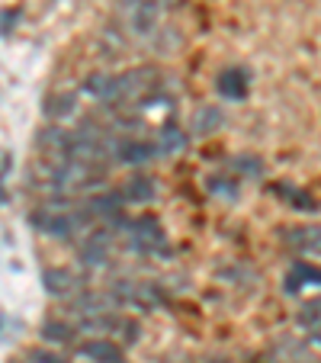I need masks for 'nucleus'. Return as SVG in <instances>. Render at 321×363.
Returning a JSON list of instances; mask_svg holds the SVG:
<instances>
[{
	"label": "nucleus",
	"instance_id": "obj_10",
	"mask_svg": "<svg viewBox=\"0 0 321 363\" xmlns=\"http://www.w3.org/2000/svg\"><path fill=\"white\" fill-rule=\"evenodd\" d=\"M219 94L225 96V100H244V94H247V74L241 68H228V71H222L219 74Z\"/></svg>",
	"mask_w": 321,
	"mask_h": 363
},
{
	"label": "nucleus",
	"instance_id": "obj_13",
	"mask_svg": "<svg viewBox=\"0 0 321 363\" xmlns=\"http://www.w3.org/2000/svg\"><path fill=\"white\" fill-rule=\"evenodd\" d=\"M154 196H157V180H151V177H135L123 186L125 203H151Z\"/></svg>",
	"mask_w": 321,
	"mask_h": 363
},
{
	"label": "nucleus",
	"instance_id": "obj_11",
	"mask_svg": "<svg viewBox=\"0 0 321 363\" xmlns=\"http://www.w3.org/2000/svg\"><path fill=\"white\" fill-rule=\"evenodd\" d=\"M77 335H81V331L74 328L71 318H48V322L42 325V337H45L48 344H71Z\"/></svg>",
	"mask_w": 321,
	"mask_h": 363
},
{
	"label": "nucleus",
	"instance_id": "obj_4",
	"mask_svg": "<svg viewBox=\"0 0 321 363\" xmlns=\"http://www.w3.org/2000/svg\"><path fill=\"white\" fill-rule=\"evenodd\" d=\"M77 251H81V264H87V267H106L113 257V235L110 232H84Z\"/></svg>",
	"mask_w": 321,
	"mask_h": 363
},
{
	"label": "nucleus",
	"instance_id": "obj_17",
	"mask_svg": "<svg viewBox=\"0 0 321 363\" xmlns=\"http://www.w3.org/2000/svg\"><path fill=\"white\" fill-rule=\"evenodd\" d=\"M276 193H280L286 203H293L299 213H315V199L308 196V193H302V190H295V186H289V184H283V186H276Z\"/></svg>",
	"mask_w": 321,
	"mask_h": 363
},
{
	"label": "nucleus",
	"instance_id": "obj_12",
	"mask_svg": "<svg viewBox=\"0 0 321 363\" xmlns=\"http://www.w3.org/2000/svg\"><path fill=\"white\" fill-rule=\"evenodd\" d=\"M84 90H87L96 103L113 106V96H116V77H113V74H94V77H87Z\"/></svg>",
	"mask_w": 321,
	"mask_h": 363
},
{
	"label": "nucleus",
	"instance_id": "obj_5",
	"mask_svg": "<svg viewBox=\"0 0 321 363\" xmlns=\"http://www.w3.org/2000/svg\"><path fill=\"white\" fill-rule=\"evenodd\" d=\"M42 283H45V293L55 296V299H74V296L84 293V280L68 267H52L42 274Z\"/></svg>",
	"mask_w": 321,
	"mask_h": 363
},
{
	"label": "nucleus",
	"instance_id": "obj_6",
	"mask_svg": "<svg viewBox=\"0 0 321 363\" xmlns=\"http://www.w3.org/2000/svg\"><path fill=\"white\" fill-rule=\"evenodd\" d=\"M154 155H157L154 142H142V138H125V142L113 145V158H116L119 164H129V167L148 164V161H154Z\"/></svg>",
	"mask_w": 321,
	"mask_h": 363
},
{
	"label": "nucleus",
	"instance_id": "obj_19",
	"mask_svg": "<svg viewBox=\"0 0 321 363\" xmlns=\"http://www.w3.org/2000/svg\"><path fill=\"white\" fill-rule=\"evenodd\" d=\"M26 357H29V363H68L62 354H55V350H45V347H33Z\"/></svg>",
	"mask_w": 321,
	"mask_h": 363
},
{
	"label": "nucleus",
	"instance_id": "obj_8",
	"mask_svg": "<svg viewBox=\"0 0 321 363\" xmlns=\"http://www.w3.org/2000/svg\"><path fill=\"white\" fill-rule=\"evenodd\" d=\"M286 245L295 247L299 254H308V257H321V225L293 228V232L286 235Z\"/></svg>",
	"mask_w": 321,
	"mask_h": 363
},
{
	"label": "nucleus",
	"instance_id": "obj_21",
	"mask_svg": "<svg viewBox=\"0 0 321 363\" xmlns=\"http://www.w3.org/2000/svg\"><path fill=\"white\" fill-rule=\"evenodd\" d=\"M0 328H4V322H0Z\"/></svg>",
	"mask_w": 321,
	"mask_h": 363
},
{
	"label": "nucleus",
	"instance_id": "obj_16",
	"mask_svg": "<svg viewBox=\"0 0 321 363\" xmlns=\"http://www.w3.org/2000/svg\"><path fill=\"white\" fill-rule=\"evenodd\" d=\"M299 325L308 331V335L321 337V299H308L299 312Z\"/></svg>",
	"mask_w": 321,
	"mask_h": 363
},
{
	"label": "nucleus",
	"instance_id": "obj_7",
	"mask_svg": "<svg viewBox=\"0 0 321 363\" xmlns=\"http://www.w3.org/2000/svg\"><path fill=\"white\" fill-rule=\"evenodd\" d=\"M77 357L87 363H125L123 347L113 344L110 337H90V341H84L77 347Z\"/></svg>",
	"mask_w": 321,
	"mask_h": 363
},
{
	"label": "nucleus",
	"instance_id": "obj_9",
	"mask_svg": "<svg viewBox=\"0 0 321 363\" xmlns=\"http://www.w3.org/2000/svg\"><path fill=\"white\" fill-rule=\"evenodd\" d=\"M186 132L177 129V125H161L154 135V148L157 155H180V151H186Z\"/></svg>",
	"mask_w": 321,
	"mask_h": 363
},
{
	"label": "nucleus",
	"instance_id": "obj_3",
	"mask_svg": "<svg viewBox=\"0 0 321 363\" xmlns=\"http://www.w3.org/2000/svg\"><path fill=\"white\" fill-rule=\"evenodd\" d=\"M125 245L135 254H167V235L151 216H142L125 225Z\"/></svg>",
	"mask_w": 321,
	"mask_h": 363
},
{
	"label": "nucleus",
	"instance_id": "obj_20",
	"mask_svg": "<svg viewBox=\"0 0 321 363\" xmlns=\"http://www.w3.org/2000/svg\"><path fill=\"white\" fill-rule=\"evenodd\" d=\"M302 363H318V360H302Z\"/></svg>",
	"mask_w": 321,
	"mask_h": 363
},
{
	"label": "nucleus",
	"instance_id": "obj_1",
	"mask_svg": "<svg viewBox=\"0 0 321 363\" xmlns=\"http://www.w3.org/2000/svg\"><path fill=\"white\" fill-rule=\"evenodd\" d=\"M90 209H74V206H64V203H55V206H45L42 213H35V228L48 238H58V241H68V238H77L90 228Z\"/></svg>",
	"mask_w": 321,
	"mask_h": 363
},
{
	"label": "nucleus",
	"instance_id": "obj_15",
	"mask_svg": "<svg viewBox=\"0 0 321 363\" xmlns=\"http://www.w3.org/2000/svg\"><path fill=\"white\" fill-rule=\"evenodd\" d=\"M305 283H321V270L312 267V264H293V270H289L286 277V289L289 293H295L299 286H305Z\"/></svg>",
	"mask_w": 321,
	"mask_h": 363
},
{
	"label": "nucleus",
	"instance_id": "obj_18",
	"mask_svg": "<svg viewBox=\"0 0 321 363\" xmlns=\"http://www.w3.org/2000/svg\"><path fill=\"white\" fill-rule=\"evenodd\" d=\"M71 106H74V96L71 94H62V96H55V100H48V116H68L71 113Z\"/></svg>",
	"mask_w": 321,
	"mask_h": 363
},
{
	"label": "nucleus",
	"instance_id": "obj_14",
	"mask_svg": "<svg viewBox=\"0 0 321 363\" xmlns=\"http://www.w3.org/2000/svg\"><path fill=\"white\" fill-rule=\"evenodd\" d=\"M222 125V113L215 106H199L190 119V132L193 135H212Z\"/></svg>",
	"mask_w": 321,
	"mask_h": 363
},
{
	"label": "nucleus",
	"instance_id": "obj_2",
	"mask_svg": "<svg viewBox=\"0 0 321 363\" xmlns=\"http://www.w3.org/2000/svg\"><path fill=\"white\" fill-rule=\"evenodd\" d=\"M110 296L116 306H132V308H138V312H154V308H161L167 302L164 289L157 286V283H142V280L116 283V286L110 289Z\"/></svg>",
	"mask_w": 321,
	"mask_h": 363
}]
</instances>
